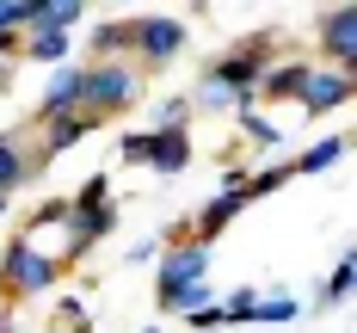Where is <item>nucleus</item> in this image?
I'll return each instance as SVG.
<instances>
[{
    "instance_id": "nucleus-15",
    "label": "nucleus",
    "mask_w": 357,
    "mask_h": 333,
    "mask_svg": "<svg viewBox=\"0 0 357 333\" xmlns=\"http://www.w3.org/2000/svg\"><path fill=\"white\" fill-rule=\"evenodd\" d=\"M351 290V259H339V272H333V296Z\"/></svg>"
},
{
    "instance_id": "nucleus-1",
    "label": "nucleus",
    "mask_w": 357,
    "mask_h": 333,
    "mask_svg": "<svg viewBox=\"0 0 357 333\" xmlns=\"http://www.w3.org/2000/svg\"><path fill=\"white\" fill-rule=\"evenodd\" d=\"M6 278H13L19 290H43V284L56 278V259H43L31 241H19V247L6 253Z\"/></svg>"
},
{
    "instance_id": "nucleus-6",
    "label": "nucleus",
    "mask_w": 357,
    "mask_h": 333,
    "mask_svg": "<svg viewBox=\"0 0 357 333\" xmlns=\"http://www.w3.org/2000/svg\"><path fill=\"white\" fill-rule=\"evenodd\" d=\"M178 37H185V31H178L173 19H148V25H142V50H148V56H173Z\"/></svg>"
},
{
    "instance_id": "nucleus-4",
    "label": "nucleus",
    "mask_w": 357,
    "mask_h": 333,
    "mask_svg": "<svg viewBox=\"0 0 357 333\" xmlns=\"http://www.w3.org/2000/svg\"><path fill=\"white\" fill-rule=\"evenodd\" d=\"M351 93V74H314V80H302V99L314 111H326V105H339Z\"/></svg>"
},
{
    "instance_id": "nucleus-11",
    "label": "nucleus",
    "mask_w": 357,
    "mask_h": 333,
    "mask_svg": "<svg viewBox=\"0 0 357 333\" xmlns=\"http://www.w3.org/2000/svg\"><path fill=\"white\" fill-rule=\"evenodd\" d=\"M74 136H86V117H74V124H68V117H56V124H50V148H68Z\"/></svg>"
},
{
    "instance_id": "nucleus-13",
    "label": "nucleus",
    "mask_w": 357,
    "mask_h": 333,
    "mask_svg": "<svg viewBox=\"0 0 357 333\" xmlns=\"http://www.w3.org/2000/svg\"><path fill=\"white\" fill-rule=\"evenodd\" d=\"M252 321H296V302H265Z\"/></svg>"
},
{
    "instance_id": "nucleus-2",
    "label": "nucleus",
    "mask_w": 357,
    "mask_h": 333,
    "mask_svg": "<svg viewBox=\"0 0 357 333\" xmlns=\"http://www.w3.org/2000/svg\"><path fill=\"white\" fill-rule=\"evenodd\" d=\"M130 93H136V74L130 68H99V74L80 80V99H93V105H123Z\"/></svg>"
},
{
    "instance_id": "nucleus-3",
    "label": "nucleus",
    "mask_w": 357,
    "mask_h": 333,
    "mask_svg": "<svg viewBox=\"0 0 357 333\" xmlns=\"http://www.w3.org/2000/svg\"><path fill=\"white\" fill-rule=\"evenodd\" d=\"M197 272H204V253H197V247H191V253H173V259H167V272H160V302L178 296V290H191Z\"/></svg>"
},
{
    "instance_id": "nucleus-8",
    "label": "nucleus",
    "mask_w": 357,
    "mask_h": 333,
    "mask_svg": "<svg viewBox=\"0 0 357 333\" xmlns=\"http://www.w3.org/2000/svg\"><path fill=\"white\" fill-rule=\"evenodd\" d=\"M339 154H345V136H326V142H321V148H308L296 167H302V173H321L326 161H339Z\"/></svg>"
},
{
    "instance_id": "nucleus-9",
    "label": "nucleus",
    "mask_w": 357,
    "mask_h": 333,
    "mask_svg": "<svg viewBox=\"0 0 357 333\" xmlns=\"http://www.w3.org/2000/svg\"><path fill=\"white\" fill-rule=\"evenodd\" d=\"M80 80H86V74H56V80H50V111L56 105H74V99H80Z\"/></svg>"
},
{
    "instance_id": "nucleus-10",
    "label": "nucleus",
    "mask_w": 357,
    "mask_h": 333,
    "mask_svg": "<svg viewBox=\"0 0 357 333\" xmlns=\"http://www.w3.org/2000/svg\"><path fill=\"white\" fill-rule=\"evenodd\" d=\"M234 204H241V191H228V198H215L210 210H204V235H215V228H222V222L234 216Z\"/></svg>"
},
{
    "instance_id": "nucleus-7",
    "label": "nucleus",
    "mask_w": 357,
    "mask_h": 333,
    "mask_svg": "<svg viewBox=\"0 0 357 333\" xmlns=\"http://www.w3.org/2000/svg\"><path fill=\"white\" fill-rule=\"evenodd\" d=\"M326 43L339 50V62L351 68V43H357V13H333L326 19Z\"/></svg>"
},
{
    "instance_id": "nucleus-5",
    "label": "nucleus",
    "mask_w": 357,
    "mask_h": 333,
    "mask_svg": "<svg viewBox=\"0 0 357 333\" xmlns=\"http://www.w3.org/2000/svg\"><path fill=\"white\" fill-rule=\"evenodd\" d=\"M142 161H154V167L178 173V167H185V136H178V130H160V136L142 148Z\"/></svg>"
},
{
    "instance_id": "nucleus-14",
    "label": "nucleus",
    "mask_w": 357,
    "mask_h": 333,
    "mask_svg": "<svg viewBox=\"0 0 357 333\" xmlns=\"http://www.w3.org/2000/svg\"><path fill=\"white\" fill-rule=\"evenodd\" d=\"M62 50H68V37H62V31H43V37H37V56H62Z\"/></svg>"
},
{
    "instance_id": "nucleus-12",
    "label": "nucleus",
    "mask_w": 357,
    "mask_h": 333,
    "mask_svg": "<svg viewBox=\"0 0 357 333\" xmlns=\"http://www.w3.org/2000/svg\"><path fill=\"white\" fill-rule=\"evenodd\" d=\"M13 179H25V167H19V148L0 142V185H13Z\"/></svg>"
}]
</instances>
